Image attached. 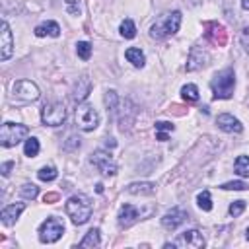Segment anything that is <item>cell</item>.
<instances>
[{
  "label": "cell",
  "mask_w": 249,
  "mask_h": 249,
  "mask_svg": "<svg viewBox=\"0 0 249 249\" xmlns=\"http://www.w3.org/2000/svg\"><path fill=\"white\" fill-rule=\"evenodd\" d=\"M181 12L179 10H173V12H163L150 27V37L152 39H165V37H171L179 31L181 27Z\"/></svg>",
  "instance_id": "6da1fadb"
},
{
  "label": "cell",
  "mask_w": 249,
  "mask_h": 249,
  "mask_svg": "<svg viewBox=\"0 0 249 249\" xmlns=\"http://www.w3.org/2000/svg\"><path fill=\"white\" fill-rule=\"evenodd\" d=\"M68 218L72 220L74 226H82L89 220L91 216V200L86 196V195H72L68 200H66V206H64Z\"/></svg>",
  "instance_id": "7a4b0ae2"
},
{
  "label": "cell",
  "mask_w": 249,
  "mask_h": 249,
  "mask_svg": "<svg viewBox=\"0 0 249 249\" xmlns=\"http://www.w3.org/2000/svg\"><path fill=\"white\" fill-rule=\"evenodd\" d=\"M235 88V74L231 68H224L222 72L214 74L210 80V89L214 93V99H230L233 95Z\"/></svg>",
  "instance_id": "3957f363"
},
{
  "label": "cell",
  "mask_w": 249,
  "mask_h": 249,
  "mask_svg": "<svg viewBox=\"0 0 249 249\" xmlns=\"http://www.w3.org/2000/svg\"><path fill=\"white\" fill-rule=\"evenodd\" d=\"M29 128L25 124H19V123H10L6 121L0 128V144L4 148H12L16 144H19L21 140H25Z\"/></svg>",
  "instance_id": "277c9868"
},
{
  "label": "cell",
  "mask_w": 249,
  "mask_h": 249,
  "mask_svg": "<svg viewBox=\"0 0 249 249\" xmlns=\"http://www.w3.org/2000/svg\"><path fill=\"white\" fill-rule=\"evenodd\" d=\"M76 124L84 132L95 130L97 124H99V113L95 111V107L89 105V103H80L76 107Z\"/></svg>",
  "instance_id": "5b68a950"
},
{
  "label": "cell",
  "mask_w": 249,
  "mask_h": 249,
  "mask_svg": "<svg viewBox=\"0 0 249 249\" xmlns=\"http://www.w3.org/2000/svg\"><path fill=\"white\" fill-rule=\"evenodd\" d=\"M64 233V224L56 216H49L41 226H39V239L43 243H54L62 237Z\"/></svg>",
  "instance_id": "8992f818"
},
{
  "label": "cell",
  "mask_w": 249,
  "mask_h": 249,
  "mask_svg": "<svg viewBox=\"0 0 249 249\" xmlns=\"http://www.w3.org/2000/svg\"><path fill=\"white\" fill-rule=\"evenodd\" d=\"M115 115H117L119 128L124 132V130H130V126L134 124L136 115H138V109H136V105H134L130 99H121L119 105H117Z\"/></svg>",
  "instance_id": "52a82bcc"
},
{
  "label": "cell",
  "mask_w": 249,
  "mask_h": 249,
  "mask_svg": "<svg viewBox=\"0 0 249 249\" xmlns=\"http://www.w3.org/2000/svg\"><path fill=\"white\" fill-rule=\"evenodd\" d=\"M66 119V109L62 103L53 101V103H45L41 109V121L47 126H60Z\"/></svg>",
  "instance_id": "ba28073f"
},
{
  "label": "cell",
  "mask_w": 249,
  "mask_h": 249,
  "mask_svg": "<svg viewBox=\"0 0 249 249\" xmlns=\"http://www.w3.org/2000/svg\"><path fill=\"white\" fill-rule=\"evenodd\" d=\"M204 237L198 230H187L179 233L171 243H165V247H183V249H200L204 247Z\"/></svg>",
  "instance_id": "9c48e42d"
},
{
  "label": "cell",
  "mask_w": 249,
  "mask_h": 249,
  "mask_svg": "<svg viewBox=\"0 0 249 249\" xmlns=\"http://www.w3.org/2000/svg\"><path fill=\"white\" fill-rule=\"evenodd\" d=\"M89 161L93 163V167H97V171H99L101 175H115L117 169H119V165H117V161L113 160V156H111L109 152H105V150H95V152L91 154Z\"/></svg>",
  "instance_id": "30bf717a"
},
{
  "label": "cell",
  "mask_w": 249,
  "mask_h": 249,
  "mask_svg": "<svg viewBox=\"0 0 249 249\" xmlns=\"http://www.w3.org/2000/svg\"><path fill=\"white\" fill-rule=\"evenodd\" d=\"M12 93L14 97L21 99V101H35L39 99V88L37 84H33L31 80H18L12 84Z\"/></svg>",
  "instance_id": "8fae6325"
},
{
  "label": "cell",
  "mask_w": 249,
  "mask_h": 249,
  "mask_svg": "<svg viewBox=\"0 0 249 249\" xmlns=\"http://www.w3.org/2000/svg\"><path fill=\"white\" fill-rule=\"evenodd\" d=\"M14 53V35L6 19L0 21V60H8Z\"/></svg>",
  "instance_id": "7c38bea8"
},
{
  "label": "cell",
  "mask_w": 249,
  "mask_h": 249,
  "mask_svg": "<svg viewBox=\"0 0 249 249\" xmlns=\"http://www.w3.org/2000/svg\"><path fill=\"white\" fill-rule=\"evenodd\" d=\"M210 62V53L202 47H193L189 51V58H187V70L189 72H195V70H200L204 68L206 64Z\"/></svg>",
  "instance_id": "4fadbf2b"
},
{
  "label": "cell",
  "mask_w": 249,
  "mask_h": 249,
  "mask_svg": "<svg viewBox=\"0 0 249 249\" xmlns=\"http://www.w3.org/2000/svg\"><path fill=\"white\" fill-rule=\"evenodd\" d=\"M189 218V214L183 210V208H179V206H175V208H171V210H167L163 216H161V226L165 228V230H169V231H173V230H177L185 220Z\"/></svg>",
  "instance_id": "5bb4252c"
},
{
  "label": "cell",
  "mask_w": 249,
  "mask_h": 249,
  "mask_svg": "<svg viewBox=\"0 0 249 249\" xmlns=\"http://www.w3.org/2000/svg\"><path fill=\"white\" fill-rule=\"evenodd\" d=\"M117 218H119V226L121 228H130L134 222L142 220V210L138 206H132V204H123L119 214H117Z\"/></svg>",
  "instance_id": "9a60e30c"
},
{
  "label": "cell",
  "mask_w": 249,
  "mask_h": 249,
  "mask_svg": "<svg viewBox=\"0 0 249 249\" xmlns=\"http://www.w3.org/2000/svg\"><path fill=\"white\" fill-rule=\"evenodd\" d=\"M204 27L208 29V31H206V39H208L212 45H216V47H224V45H226L228 33H226V29H224V25H220V23H216V21H208V23H204Z\"/></svg>",
  "instance_id": "2e32d148"
},
{
  "label": "cell",
  "mask_w": 249,
  "mask_h": 249,
  "mask_svg": "<svg viewBox=\"0 0 249 249\" xmlns=\"http://www.w3.org/2000/svg\"><path fill=\"white\" fill-rule=\"evenodd\" d=\"M216 124H218L220 130H224V132H228V134H239V132L243 130V124L239 123V119H235V117L230 115V113L218 115V117H216Z\"/></svg>",
  "instance_id": "e0dca14e"
},
{
  "label": "cell",
  "mask_w": 249,
  "mask_h": 249,
  "mask_svg": "<svg viewBox=\"0 0 249 249\" xmlns=\"http://www.w3.org/2000/svg\"><path fill=\"white\" fill-rule=\"evenodd\" d=\"M89 91H91V80L84 74V76H80V78L76 80V84H74V88H72V99H74L76 103H82V101L89 95Z\"/></svg>",
  "instance_id": "ac0fdd59"
},
{
  "label": "cell",
  "mask_w": 249,
  "mask_h": 249,
  "mask_svg": "<svg viewBox=\"0 0 249 249\" xmlns=\"http://www.w3.org/2000/svg\"><path fill=\"white\" fill-rule=\"evenodd\" d=\"M25 210V204L23 202H16V204H8L2 208L0 212V218H2V224L4 226H12L16 224V220L19 218V214Z\"/></svg>",
  "instance_id": "d6986e66"
},
{
  "label": "cell",
  "mask_w": 249,
  "mask_h": 249,
  "mask_svg": "<svg viewBox=\"0 0 249 249\" xmlns=\"http://www.w3.org/2000/svg\"><path fill=\"white\" fill-rule=\"evenodd\" d=\"M126 193H130V195H154L156 193V183H150V181L130 183V185H126Z\"/></svg>",
  "instance_id": "ffe728a7"
},
{
  "label": "cell",
  "mask_w": 249,
  "mask_h": 249,
  "mask_svg": "<svg viewBox=\"0 0 249 249\" xmlns=\"http://www.w3.org/2000/svg\"><path fill=\"white\" fill-rule=\"evenodd\" d=\"M35 35L37 37H45V35L58 37L60 35V25L56 21H45V23H41V25L35 27Z\"/></svg>",
  "instance_id": "44dd1931"
},
{
  "label": "cell",
  "mask_w": 249,
  "mask_h": 249,
  "mask_svg": "<svg viewBox=\"0 0 249 249\" xmlns=\"http://www.w3.org/2000/svg\"><path fill=\"white\" fill-rule=\"evenodd\" d=\"M124 56H126V60H128L132 66H136V68H142L144 62H146V56H144V53H142L138 47H128V49L124 51Z\"/></svg>",
  "instance_id": "7402d4cb"
},
{
  "label": "cell",
  "mask_w": 249,
  "mask_h": 249,
  "mask_svg": "<svg viewBox=\"0 0 249 249\" xmlns=\"http://www.w3.org/2000/svg\"><path fill=\"white\" fill-rule=\"evenodd\" d=\"M101 231H99V228H91L86 235H84V239L80 241V247H97L99 243H101V235H99Z\"/></svg>",
  "instance_id": "603a6c76"
},
{
  "label": "cell",
  "mask_w": 249,
  "mask_h": 249,
  "mask_svg": "<svg viewBox=\"0 0 249 249\" xmlns=\"http://www.w3.org/2000/svg\"><path fill=\"white\" fill-rule=\"evenodd\" d=\"M119 31H121V37H124V39H134L136 37V25H134V21L130 18L121 21Z\"/></svg>",
  "instance_id": "cb8c5ba5"
},
{
  "label": "cell",
  "mask_w": 249,
  "mask_h": 249,
  "mask_svg": "<svg viewBox=\"0 0 249 249\" xmlns=\"http://www.w3.org/2000/svg\"><path fill=\"white\" fill-rule=\"evenodd\" d=\"M233 169L239 177H249V156H237Z\"/></svg>",
  "instance_id": "d4e9b609"
},
{
  "label": "cell",
  "mask_w": 249,
  "mask_h": 249,
  "mask_svg": "<svg viewBox=\"0 0 249 249\" xmlns=\"http://www.w3.org/2000/svg\"><path fill=\"white\" fill-rule=\"evenodd\" d=\"M181 97H183L185 101H189V103L198 101V88H196L195 84H187V86H183V88H181Z\"/></svg>",
  "instance_id": "484cf974"
},
{
  "label": "cell",
  "mask_w": 249,
  "mask_h": 249,
  "mask_svg": "<svg viewBox=\"0 0 249 249\" xmlns=\"http://www.w3.org/2000/svg\"><path fill=\"white\" fill-rule=\"evenodd\" d=\"M39 150H41V144H39V140H37L35 136H31V138L25 140V144H23V154H25L27 158H35V156L39 154Z\"/></svg>",
  "instance_id": "4316f807"
},
{
  "label": "cell",
  "mask_w": 249,
  "mask_h": 249,
  "mask_svg": "<svg viewBox=\"0 0 249 249\" xmlns=\"http://www.w3.org/2000/svg\"><path fill=\"white\" fill-rule=\"evenodd\" d=\"M105 107H107V111H111V113H115L117 111V105H119V101H121V97L117 95V91L115 89H107L105 91Z\"/></svg>",
  "instance_id": "83f0119b"
},
{
  "label": "cell",
  "mask_w": 249,
  "mask_h": 249,
  "mask_svg": "<svg viewBox=\"0 0 249 249\" xmlns=\"http://www.w3.org/2000/svg\"><path fill=\"white\" fill-rule=\"evenodd\" d=\"M196 204H198L200 210L210 212V210H212V196H210V191H202V193H198V196H196Z\"/></svg>",
  "instance_id": "f1b7e54d"
},
{
  "label": "cell",
  "mask_w": 249,
  "mask_h": 249,
  "mask_svg": "<svg viewBox=\"0 0 249 249\" xmlns=\"http://www.w3.org/2000/svg\"><path fill=\"white\" fill-rule=\"evenodd\" d=\"M56 175H58V171H56V167H53V165H45V167H41V169L37 171V177H39L41 181H54Z\"/></svg>",
  "instance_id": "f546056e"
},
{
  "label": "cell",
  "mask_w": 249,
  "mask_h": 249,
  "mask_svg": "<svg viewBox=\"0 0 249 249\" xmlns=\"http://www.w3.org/2000/svg\"><path fill=\"white\" fill-rule=\"evenodd\" d=\"M76 53H78V56L82 60H88L91 56V45L88 41H78L76 43Z\"/></svg>",
  "instance_id": "4dcf8cb0"
},
{
  "label": "cell",
  "mask_w": 249,
  "mask_h": 249,
  "mask_svg": "<svg viewBox=\"0 0 249 249\" xmlns=\"http://www.w3.org/2000/svg\"><path fill=\"white\" fill-rule=\"evenodd\" d=\"M19 195H21L23 198H31V200H33V198L39 195V187H37V185H33V183H25V185L21 187Z\"/></svg>",
  "instance_id": "1f68e13d"
},
{
  "label": "cell",
  "mask_w": 249,
  "mask_h": 249,
  "mask_svg": "<svg viewBox=\"0 0 249 249\" xmlns=\"http://www.w3.org/2000/svg\"><path fill=\"white\" fill-rule=\"evenodd\" d=\"M220 189H224V191H245V189H249V185L245 181H230V183L220 185Z\"/></svg>",
  "instance_id": "d6a6232c"
},
{
  "label": "cell",
  "mask_w": 249,
  "mask_h": 249,
  "mask_svg": "<svg viewBox=\"0 0 249 249\" xmlns=\"http://www.w3.org/2000/svg\"><path fill=\"white\" fill-rule=\"evenodd\" d=\"M245 206H247V202H245V200H233V202L230 204V208H228V210H230V214L235 218V216H239V214L245 210Z\"/></svg>",
  "instance_id": "836d02e7"
},
{
  "label": "cell",
  "mask_w": 249,
  "mask_h": 249,
  "mask_svg": "<svg viewBox=\"0 0 249 249\" xmlns=\"http://www.w3.org/2000/svg\"><path fill=\"white\" fill-rule=\"evenodd\" d=\"M66 2V10L72 16H80V0H64Z\"/></svg>",
  "instance_id": "e575fe53"
},
{
  "label": "cell",
  "mask_w": 249,
  "mask_h": 249,
  "mask_svg": "<svg viewBox=\"0 0 249 249\" xmlns=\"http://www.w3.org/2000/svg\"><path fill=\"white\" fill-rule=\"evenodd\" d=\"M76 148H80V138H76V136H70V138L64 142V150L72 152V150H76Z\"/></svg>",
  "instance_id": "d590c367"
},
{
  "label": "cell",
  "mask_w": 249,
  "mask_h": 249,
  "mask_svg": "<svg viewBox=\"0 0 249 249\" xmlns=\"http://www.w3.org/2000/svg\"><path fill=\"white\" fill-rule=\"evenodd\" d=\"M241 45H243V51L249 54V27L241 31Z\"/></svg>",
  "instance_id": "8d00e7d4"
},
{
  "label": "cell",
  "mask_w": 249,
  "mask_h": 249,
  "mask_svg": "<svg viewBox=\"0 0 249 249\" xmlns=\"http://www.w3.org/2000/svg\"><path fill=\"white\" fill-rule=\"evenodd\" d=\"M173 128H175V126H173L171 123H167V121H158V123H156V130H161V132H163V130H173Z\"/></svg>",
  "instance_id": "74e56055"
},
{
  "label": "cell",
  "mask_w": 249,
  "mask_h": 249,
  "mask_svg": "<svg viewBox=\"0 0 249 249\" xmlns=\"http://www.w3.org/2000/svg\"><path fill=\"white\" fill-rule=\"evenodd\" d=\"M12 167H14V161H4V163H2V167H0L2 175H4V177H8V175H10V169H12Z\"/></svg>",
  "instance_id": "f35d334b"
},
{
  "label": "cell",
  "mask_w": 249,
  "mask_h": 249,
  "mask_svg": "<svg viewBox=\"0 0 249 249\" xmlns=\"http://www.w3.org/2000/svg\"><path fill=\"white\" fill-rule=\"evenodd\" d=\"M43 200H45L47 204H53V202L58 200V193H47V195L43 196Z\"/></svg>",
  "instance_id": "ab89813d"
},
{
  "label": "cell",
  "mask_w": 249,
  "mask_h": 249,
  "mask_svg": "<svg viewBox=\"0 0 249 249\" xmlns=\"http://www.w3.org/2000/svg\"><path fill=\"white\" fill-rule=\"evenodd\" d=\"M105 146H107V148H115V146H117L115 138H105Z\"/></svg>",
  "instance_id": "60d3db41"
},
{
  "label": "cell",
  "mask_w": 249,
  "mask_h": 249,
  "mask_svg": "<svg viewBox=\"0 0 249 249\" xmlns=\"http://www.w3.org/2000/svg\"><path fill=\"white\" fill-rule=\"evenodd\" d=\"M241 8L243 10H249V0H241Z\"/></svg>",
  "instance_id": "b9f144b4"
},
{
  "label": "cell",
  "mask_w": 249,
  "mask_h": 249,
  "mask_svg": "<svg viewBox=\"0 0 249 249\" xmlns=\"http://www.w3.org/2000/svg\"><path fill=\"white\" fill-rule=\"evenodd\" d=\"M95 191H97V193H103V185H101V183H97V187H95Z\"/></svg>",
  "instance_id": "7bdbcfd3"
},
{
  "label": "cell",
  "mask_w": 249,
  "mask_h": 249,
  "mask_svg": "<svg viewBox=\"0 0 249 249\" xmlns=\"http://www.w3.org/2000/svg\"><path fill=\"white\" fill-rule=\"evenodd\" d=\"M245 235H247V239H249V228H247V231H245Z\"/></svg>",
  "instance_id": "ee69618b"
}]
</instances>
